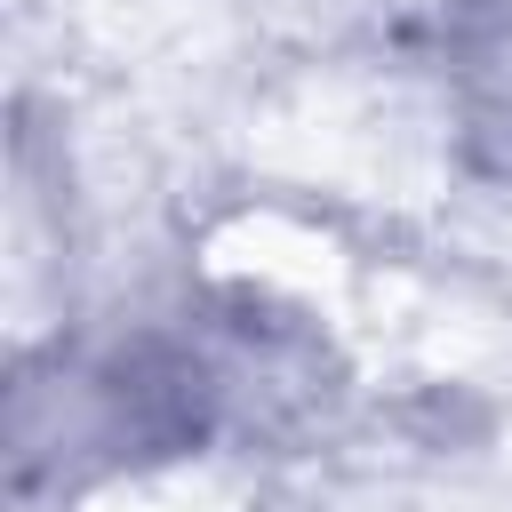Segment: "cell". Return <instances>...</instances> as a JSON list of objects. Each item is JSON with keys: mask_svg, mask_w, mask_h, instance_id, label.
<instances>
[{"mask_svg": "<svg viewBox=\"0 0 512 512\" xmlns=\"http://www.w3.org/2000/svg\"><path fill=\"white\" fill-rule=\"evenodd\" d=\"M448 120L464 144V168L512 192V0L480 8L448 40Z\"/></svg>", "mask_w": 512, "mask_h": 512, "instance_id": "1", "label": "cell"}]
</instances>
